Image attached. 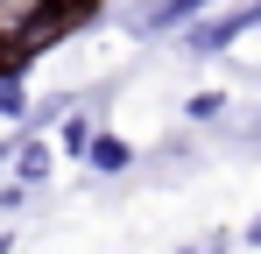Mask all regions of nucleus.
<instances>
[{"label": "nucleus", "mask_w": 261, "mask_h": 254, "mask_svg": "<svg viewBox=\"0 0 261 254\" xmlns=\"http://www.w3.org/2000/svg\"><path fill=\"white\" fill-rule=\"evenodd\" d=\"M0 254H7V240H0Z\"/></svg>", "instance_id": "nucleus-9"}, {"label": "nucleus", "mask_w": 261, "mask_h": 254, "mask_svg": "<svg viewBox=\"0 0 261 254\" xmlns=\"http://www.w3.org/2000/svg\"><path fill=\"white\" fill-rule=\"evenodd\" d=\"M85 163L99 169V176H120V169L134 163V148H127V141H120V134H106V127H99V134H92V141H85Z\"/></svg>", "instance_id": "nucleus-2"}, {"label": "nucleus", "mask_w": 261, "mask_h": 254, "mask_svg": "<svg viewBox=\"0 0 261 254\" xmlns=\"http://www.w3.org/2000/svg\"><path fill=\"white\" fill-rule=\"evenodd\" d=\"M92 134H99V127L85 120V113H71V120H64V148H71V156H85V141Z\"/></svg>", "instance_id": "nucleus-5"}, {"label": "nucleus", "mask_w": 261, "mask_h": 254, "mask_svg": "<svg viewBox=\"0 0 261 254\" xmlns=\"http://www.w3.org/2000/svg\"><path fill=\"white\" fill-rule=\"evenodd\" d=\"M184 254H226V240H205V247H184Z\"/></svg>", "instance_id": "nucleus-7"}, {"label": "nucleus", "mask_w": 261, "mask_h": 254, "mask_svg": "<svg viewBox=\"0 0 261 254\" xmlns=\"http://www.w3.org/2000/svg\"><path fill=\"white\" fill-rule=\"evenodd\" d=\"M254 134H261V120H254Z\"/></svg>", "instance_id": "nucleus-10"}, {"label": "nucleus", "mask_w": 261, "mask_h": 254, "mask_svg": "<svg viewBox=\"0 0 261 254\" xmlns=\"http://www.w3.org/2000/svg\"><path fill=\"white\" fill-rule=\"evenodd\" d=\"M198 7H212V0H155V7L141 14V29H176V21H191Z\"/></svg>", "instance_id": "nucleus-4"}, {"label": "nucleus", "mask_w": 261, "mask_h": 254, "mask_svg": "<svg viewBox=\"0 0 261 254\" xmlns=\"http://www.w3.org/2000/svg\"><path fill=\"white\" fill-rule=\"evenodd\" d=\"M247 240H254V247H261V219H254V226H247Z\"/></svg>", "instance_id": "nucleus-8"}, {"label": "nucleus", "mask_w": 261, "mask_h": 254, "mask_svg": "<svg viewBox=\"0 0 261 254\" xmlns=\"http://www.w3.org/2000/svg\"><path fill=\"white\" fill-rule=\"evenodd\" d=\"M0 156H7V148H0Z\"/></svg>", "instance_id": "nucleus-11"}, {"label": "nucleus", "mask_w": 261, "mask_h": 254, "mask_svg": "<svg viewBox=\"0 0 261 254\" xmlns=\"http://www.w3.org/2000/svg\"><path fill=\"white\" fill-rule=\"evenodd\" d=\"M247 29H261V0H247V7H233V14H219V21H198L191 36H184V49H226L233 36H247Z\"/></svg>", "instance_id": "nucleus-1"}, {"label": "nucleus", "mask_w": 261, "mask_h": 254, "mask_svg": "<svg viewBox=\"0 0 261 254\" xmlns=\"http://www.w3.org/2000/svg\"><path fill=\"white\" fill-rule=\"evenodd\" d=\"M49 163H57V156H49V141H43V134L14 148V169H21V184H43V176H49Z\"/></svg>", "instance_id": "nucleus-3"}, {"label": "nucleus", "mask_w": 261, "mask_h": 254, "mask_svg": "<svg viewBox=\"0 0 261 254\" xmlns=\"http://www.w3.org/2000/svg\"><path fill=\"white\" fill-rule=\"evenodd\" d=\"M184 113H191V120H219V113H226V92H198Z\"/></svg>", "instance_id": "nucleus-6"}]
</instances>
